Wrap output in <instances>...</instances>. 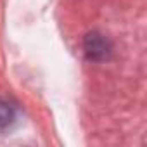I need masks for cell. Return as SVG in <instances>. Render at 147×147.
<instances>
[{
	"instance_id": "cell-1",
	"label": "cell",
	"mask_w": 147,
	"mask_h": 147,
	"mask_svg": "<svg viewBox=\"0 0 147 147\" xmlns=\"http://www.w3.org/2000/svg\"><path fill=\"white\" fill-rule=\"evenodd\" d=\"M87 54L94 59H104L107 57V52H109V45H107V40L102 38L100 35H88L87 38Z\"/></svg>"
},
{
	"instance_id": "cell-2",
	"label": "cell",
	"mask_w": 147,
	"mask_h": 147,
	"mask_svg": "<svg viewBox=\"0 0 147 147\" xmlns=\"http://www.w3.org/2000/svg\"><path fill=\"white\" fill-rule=\"evenodd\" d=\"M16 118V111L11 104L0 100V128H5L9 126Z\"/></svg>"
}]
</instances>
